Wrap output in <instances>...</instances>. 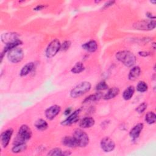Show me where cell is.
<instances>
[{
  "label": "cell",
  "instance_id": "26",
  "mask_svg": "<svg viewBox=\"0 0 156 156\" xmlns=\"http://www.w3.org/2000/svg\"><path fill=\"white\" fill-rule=\"evenodd\" d=\"M136 90L140 93H144L148 89L147 84L144 81H140L136 85Z\"/></svg>",
  "mask_w": 156,
  "mask_h": 156
},
{
  "label": "cell",
  "instance_id": "4",
  "mask_svg": "<svg viewBox=\"0 0 156 156\" xmlns=\"http://www.w3.org/2000/svg\"><path fill=\"white\" fill-rule=\"evenodd\" d=\"M76 139L78 147H84L89 143V136L88 134L80 129H76L74 130L73 135Z\"/></svg>",
  "mask_w": 156,
  "mask_h": 156
},
{
  "label": "cell",
  "instance_id": "36",
  "mask_svg": "<svg viewBox=\"0 0 156 156\" xmlns=\"http://www.w3.org/2000/svg\"><path fill=\"white\" fill-rule=\"evenodd\" d=\"M71 153L69 151H65L64 152H63V154L62 155H70Z\"/></svg>",
  "mask_w": 156,
  "mask_h": 156
},
{
  "label": "cell",
  "instance_id": "19",
  "mask_svg": "<svg viewBox=\"0 0 156 156\" xmlns=\"http://www.w3.org/2000/svg\"><path fill=\"white\" fill-rule=\"evenodd\" d=\"M119 93V89L118 87H112L108 89L107 92L104 95L103 98L105 100H109L114 98Z\"/></svg>",
  "mask_w": 156,
  "mask_h": 156
},
{
  "label": "cell",
  "instance_id": "23",
  "mask_svg": "<svg viewBox=\"0 0 156 156\" xmlns=\"http://www.w3.org/2000/svg\"><path fill=\"white\" fill-rule=\"evenodd\" d=\"M102 97L103 98L102 94L101 92H98V93H96V94H91L89 96L87 97L84 99L83 103H87V102H92V101H98V100H99Z\"/></svg>",
  "mask_w": 156,
  "mask_h": 156
},
{
  "label": "cell",
  "instance_id": "33",
  "mask_svg": "<svg viewBox=\"0 0 156 156\" xmlns=\"http://www.w3.org/2000/svg\"><path fill=\"white\" fill-rule=\"evenodd\" d=\"M45 7L44 5H42V4H40V5H37L34 9V10H37V11H38V10H42L43 9H44Z\"/></svg>",
  "mask_w": 156,
  "mask_h": 156
},
{
  "label": "cell",
  "instance_id": "17",
  "mask_svg": "<svg viewBox=\"0 0 156 156\" xmlns=\"http://www.w3.org/2000/svg\"><path fill=\"white\" fill-rule=\"evenodd\" d=\"M35 68V64L33 62H29L23 66L20 70V74L21 76H26L30 73Z\"/></svg>",
  "mask_w": 156,
  "mask_h": 156
},
{
  "label": "cell",
  "instance_id": "22",
  "mask_svg": "<svg viewBox=\"0 0 156 156\" xmlns=\"http://www.w3.org/2000/svg\"><path fill=\"white\" fill-rule=\"evenodd\" d=\"M35 126L39 130H44L48 128V124L45 120L43 119H39L36 121L35 123Z\"/></svg>",
  "mask_w": 156,
  "mask_h": 156
},
{
  "label": "cell",
  "instance_id": "24",
  "mask_svg": "<svg viewBox=\"0 0 156 156\" xmlns=\"http://www.w3.org/2000/svg\"><path fill=\"white\" fill-rule=\"evenodd\" d=\"M85 69V66L82 62L76 63L71 68V71L73 74H79L82 72Z\"/></svg>",
  "mask_w": 156,
  "mask_h": 156
},
{
  "label": "cell",
  "instance_id": "30",
  "mask_svg": "<svg viewBox=\"0 0 156 156\" xmlns=\"http://www.w3.org/2000/svg\"><path fill=\"white\" fill-rule=\"evenodd\" d=\"M71 45V41H69V40H66L63 43L61 44L60 50L63 51H66L70 48Z\"/></svg>",
  "mask_w": 156,
  "mask_h": 156
},
{
  "label": "cell",
  "instance_id": "14",
  "mask_svg": "<svg viewBox=\"0 0 156 156\" xmlns=\"http://www.w3.org/2000/svg\"><path fill=\"white\" fill-rule=\"evenodd\" d=\"M62 144L68 147H78L77 143L73 136H65L62 140Z\"/></svg>",
  "mask_w": 156,
  "mask_h": 156
},
{
  "label": "cell",
  "instance_id": "1",
  "mask_svg": "<svg viewBox=\"0 0 156 156\" xmlns=\"http://www.w3.org/2000/svg\"><path fill=\"white\" fill-rule=\"evenodd\" d=\"M116 59L127 67L133 66L136 62L135 55L129 51H120L116 54Z\"/></svg>",
  "mask_w": 156,
  "mask_h": 156
},
{
  "label": "cell",
  "instance_id": "16",
  "mask_svg": "<svg viewBox=\"0 0 156 156\" xmlns=\"http://www.w3.org/2000/svg\"><path fill=\"white\" fill-rule=\"evenodd\" d=\"M95 123L94 119L91 117H85L82 119L79 123V125L82 128H90Z\"/></svg>",
  "mask_w": 156,
  "mask_h": 156
},
{
  "label": "cell",
  "instance_id": "35",
  "mask_svg": "<svg viewBox=\"0 0 156 156\" xmlns=\"http://www.w3.org/2000/svg\"><path fill=\"white\" fill-rule=\"evenodd\" d=\"M71 112V108H68L65 110V112H64V114L65 115H68L69 114H70V112Z\"/></svg>",
  "mask_w": 156,
  "mask_h": 156
},
{
  "label": "cell",
  "instance_id": "27",
  "mask_svg": "<svg viewBox=\"0 0 156 156\" xmlns=\"http://www.w3.org/2000/svg\"><path fill=\"white\" fill-rule=\"evenodd\" d=\"M62 154H63V151L60 148H58V147L54 148L48 153V155H51V156H53V155L59 156V155H62Z\"/></svg>",
  "mask_w": 156,
  "mask_h": 156
},
{
  "label": "cell",
  "instance_id": "21",
  "mask_svg": "<svg viewBox=\"0 0 156 156\" xmlns=\"http://www.w3.org/2000/svg\"><path fill=\"white\" fill-rule=\"evenodd\" d=\"M26 147H27V146L26 143L13 144V146L12 148V152L15 154L20 153L24 151L26 149Z\"/></svg>",
  "mask_w": 156,
  "mask_h": 156
},
{
  "label": "cell",
  "instance_id": "25",
  "mask_svg": "<svg viewBox=\"0 0 156 156\" xmlns=\"http://www.w3.org/2000/svg\"><path fill=\"white\" fill-rule=\"evenodd\" d=\"M145 121L149 124H152L155 122L156 115L153 112H149L145 116Z\"/></svg>",
  "mask_w": 156,
  "mask_h": 156
},
{
  "label": "cell",
  "instance_id": "7",
  "mask_svg": "<svg viewBox=\"0 0 156 156\" xmlns=\"http://www.w3.org/2000/svg\"><path fill=\"white\" fill-rule=\"evenodd\" d=\"M155 25L156 23L155 20H143L135 23L133 24V27L138 30H151L155 29Z\"/></svg>",
  "mask_w": 156,
  "mask_h": 156
},
{
  "label": "cell",
  "instance_id": "37",
  "mask_svg": "<svg viewBox=\"0 0 156 156\" xmlns=\"http://www.w3.org/2000/svg\"><path fill=\"white\" fill-rule=\"evenodd\" d=\"M151 2H152V3H154V4H155V1H151Z\"/></svg>",
  "mask_w": 156,
  "mask_h": 156
},
{
  "label": "cell",
  "instance_id": "20",
  "mask_svg": "<svg viewBox=\"0 0 156 156\" xmlns=\"http://www.w3.org/2000/svg\"><path fill=\"white\" fill-rule=\"evenodd\" d=\"M135 93V88L133 86H129L127 88H126L123 93H122V98L125 100H129L130 99Z\"/></svg>",
  "mask_w": 156,
  "mask_h": 156
},
{
  "label": "cell",
  "instance_id": "6",
  "mask_svg": "<svg viewBox=\"0 0 156 156\" xmlns=\"http://www.w3.org/2000/svg\"><path fill=\"white\" fill-rule=\"evenodd\" d=\"M61 43L60 41L55 38L52 40L48 45L45 54L48 58H52L56 55V54L60 50Z\"/></svg>",
  "mask_w": 156,
  "mask_h": 156
},
{
  "label": "cell",
  "instance_id": "10",
  "mask_svg": "<svg viewBox=\"0 0 156 156\" xmlns=\"http://www.w3.org/2000/svg\"><path fill=\"white\" fill-rule=\"evenodd\" d=\"M1 40L3 43L6 44L13 43L19 39V35L15 32H7L2 34L1 35Z\"/></svg>",
  "mask_w": 156,
  "mask_h": 156
},
{
  "label": "cell",
  "instance_id": "29",
  "mask_svg": "<svg viewBox=\"0 0 156 156\" xmlns=\"http://www.w3.org/2000/svg\"><path fill=\"white\" fill-rule=\"evenodd\" d=\"M147 108V104L146 102H143L140 104L136 108V111L138 113H143L145 110Z\"/></svg>",
  "mask_w": 156,
  "mask_h": 156
},
{
  "label": "cell",
  "instance_id": "8",
  "mask_svg": "<svg viewBox=\"0 0 156 156\" xmlns=\"http://www.w3.org/2000/svg\"><path fill=\"white\" fill-rule=\"evenodd\" d=\"M101 149L106 152H109L112 151L115 147V144L114 141L108 136H105L103 138L100 143Z\"/></svg>",
  "mask_w": 156,
  "mask_h": 156
},
{
  "label": "cell",
  "instance_id": "15",
  "mask_svg": "<svg viewBox=\"0 0 156 156\" xmlns=\"http://www.w3.org/2000/svg\"><path fill=\"white\" fill-rule=\"evenodd\" d=\"M82 47L84 50L89 52H94L98 49V44L94 40H90L83 44Z\"/></svg>",
  "mask_w": 156,
  "mask_h": 156
},
{
  "label": "cell",
  "instance_id": "11",
  "mask_svg": "<svg viewBox=\"0 0 156 156\" xmlns=\"http://www.w3.org/2000/svg\"><path fill=\"white\" fill-rule=\"evenodd\" d=\"M80 112V109L76 110L69 115L63 121H62L61 124L63 126H69L73 123H75L79 121V115Z\"/></svg>",
  "mask_w": 156,
  "mask_h": 156
},
{
  "label": "cell",
  "instance_id": "18",
  "mask_svg": "<svg viewBox=\"0 0 156 156\" xmlns=\"http://www.w3.org/2000/svg\"><path fill=\"white\" fill-rule=\"evenodd\" d=\"M141 74V68L138 66H133L129 73L128 78L130 80H135Z\"/></svg>",
  "mask_w": 156,
  "mask_h": 156
},
{
  "label": "cell",
  "instance_id": "5",
  "mask_svg": "<svg viewBox=\"0 0 156 156\" xmlns=\"http://www.w3.org/2000/svg\"><path fill=\"white\" fill-rule=\"evenodd\" d=\"M24 57V52L21 48L16 47L7 52L8 60L13 63L21 62Z\"/></svg>",
  "mask_w": 156,
  "mask_h": 156
},
{
  "label": "cell",
  "instance_id": "31",
  "mask_svg": "<svg viewBox=\"0 0 156 156\" xmlns=\"http://www.w3.org/2000/svg\"><path fill=\"white\" fill-rule=\"evenodd\" d=\"M115 2L113 1H107L104 4V7L103 8H107V7H108L110 6H112Z\"/></svg>",
  "mask_w": 156,
  "mask_h": 156
},
{
  "label": "cell",
  "instance_id": "13",
  "mask_svg": "<svg viewBox=\"0 0 156 156\" xmlns=\"http://www.w3.org/2000/svg\"><path fill=\"white\" fill-rule=\"evenodd\" d=\"M144 124L143 123H138L136 124L130 131L129 135L133 140L137 139L140 135V133L143 129Z\"/></svg>",
  "mask_w": 156,
  "mask_h": 156
},
{
  "label": "cell",
  "instance_id": "28",
  "mask_svg": "<svg viewBox=\"0 0 156 156\" xmlns=\"http://www.w3.org/2000/svg\"><path fill=\"white\" fill-rule=\"evenodd\" d=\"M108 85L104 81H101V82H99L96 86V90L98 91L105 90L108 89Z\"/></svg>",
  "mask_w": 156,
  "mask_h": 156
},
{
  "label": "cell",
  "instance_id": "34",
  "mask_svg": "<svg viewBox=\"0 0 156 156\" xmlns=\"http://www.w3.org/2000/svg\"><path fill=\"white\" fill-rule=\"evenodd\" d=\"M146 16H147L150 20H155V16L153 15H152L151 13H150V12H147V13H146Z\"/></svg>",
  "mask_w": 156,
  "mask_h": 156
},
{
  "label": "cell",
  "instance_id": "12",
  "mask_svg": "<svg viewBox=\"0 0 156 156\" xmlns=\"http://www.w3.org/2000/svg\"><path fill=\"white\" fill-rule=\"evenodd\" d=\"M13 130L12 128L8 129L3 132L1 135V143L4 147H6L10 141Z\"/></svg>",
  "mask_w": 156,
  "mask_h": 156
},
{
  "label": "cell",
  "instance_id": "9",
  "mask_svg": "<svg viewBox=\"0 0 156 156\" xmlns=\"http://www.w3.org/2000/svg\"><path fill=\"white\" fill-rule=\"evenodd\" d=\"M61 107L58 105H53L45 110V116L47 119L52 120L54 119L60 112Z\"/></svg>",
  "mask_w": 156,
  "mask_h": 156
},
{
  "label": "cell",
  "instance_id": "2",
  "mask_svg": "<svg viewBox=\"0 0 156 156\" xmlns=\"http://www.w3.org/2000/svg\"><path fill=\"white\" fill-rule=\"evenodd\" d=\"M32 136V130L26 124L22 125L18 129V133L14 139L13 144L26 143Z\"/></svg>",
  "mask_w": 156,
  "mask_h": 156
},
{
  "label": "cell",
  "instance_id": "3",
  "mask_svg": "<svg viewBox=\"0 0 156 156\" xmlns=\"http://www.w3.org/2000/svg\"><path fill=\"white\" fill-rule=\"evenodd\" d=\"M91 87L90 82L88 81H83L76 86H75L70 91V96L73 98H79L87 92H88Z\"/></svg>",
  "mask_w": 156,
  "mask_h": 156
},
{
  "label": "cell",
  "instance_id": "32",
  "mask_svg": "<svg viewBox=\"0 0 156 156\" xmlns=\"http://www.w3.org/2000/svg\"><path fill=\"white\" fill-rule=\"evenodd\" d=\"M138 54L142 57H146L150 55V52L147 51H140L138 52Z\"/></svg>",
  "mask_w": 156,
  "mask_h": 156
}]
</instances>
